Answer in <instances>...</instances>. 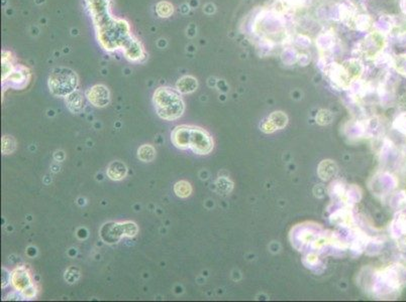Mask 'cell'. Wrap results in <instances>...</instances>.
I'll return each mask as SVG.
<instances>
[{
  "label": "cell",
  "mask_w": 406,
  "mask_h": 302,
  "mask_svg": "<svg viewBox=\"0 0 406 302\" xmlns=\"http://www.w3.org/2000/svg\"><path fill=\"white\" fill-rule=\"evenodd\" d=\"M78 86V77L74 71L67 68L55 69L49 78V88L53 95L57 97H67Z\"/></svg>",
  "instance_id": "3"
},
{
  "label": "cell",
  "mask_w": 406,
  "mask_h": 302,
  "mask_svg": "<svg viewBox=\"0 0 406 302\" xmlns=\"http://www.w3.org/2000/svg\"><path fill=\"white\" fill-rule=\"evenodd\" d=\"M11 283L18 291H24L32 286L31 276L23 267H19L11 274Z\"/></svg>",
  "instance_id": "7"
},
{
  "label": "cell",
  "mask_w": 406,
  "mask_h": 302,
  "mask_svg": "<svg viewBox=\"0 0 406 302\" xmlns=\"http://www.w3.org/2000/svg\"><path fill=\"white\" fill-rule=\"evenodd\" d=\"M127 166L120 161H114L107 167V177L113 180H121L127 176Z\"/></svg>",
  "instance_id": "9"
},
{
  "label": "cell",
  "mask_w": 406,
  "mask_h": 302,
  "mask_svg": "<svg viewBox=\"0 0 406 302\" xmlns=\"http://www.w3.org/2000/svg\"><path fill=\"white\" fill-rule=\"evenodd\" d=\"M153 102L159 117L164 120H175L184 112V103L180 95L168 87H162L154 93Z\"/></svg>",
  "instance_id": "2"
},
{
  "label": "cell",
  "mask_w": 406,
  "mask_h": 302,
  "mask_svg": "<svg viewBox=\"0 0 406 302\" xmlns=\"http://www.w3.org/2000/svg\"><path fill=\"white\" fill-rule=\"evenodd\" d=\"M213 141L209 135L200 128L191 127L190 148L197 154H207L213 149Z\"/></svg>",
  "instance_id": "4"
},
{
  "label": "cell",
  "mask_w": 406,
  "mask_h": 302,
  "mask_svg": "<svg viewBox=\"0 0 406 302\" xmlns=\"http://www.w3.org/2000/svg\"><path fill=\"white\" fill-rule=\"evenodd\" d=\"M86 3L97 28L98 39L107 51L124 48L132 36L124 20L115 19L108 12L109 0H86Z\"/></svg>",
  "instance_id": "1"
},
{
  "label": "cell",
  "mask_w": 406,
  "mask_h": 302,
  "mask_svg": "<svg viewBox=\"0 0 406 302\" xmlns=\"http://www.w3.org/2000/svg\"><path fill=\"white\" fill-rule=\"evenodd\" d=\"M84 97L79 91H74L66 97V105L73 113H80L84 108Z\"/></svg>",
  "instance_id": "8"
},
{
  "label": "cell",
  "mask_w": 406,
  "mask_h": 302,
  "mask_svg": "<svg viewBox=\"0 0 406 302\" xmlns=\"http://www.w3.org/2000/svg\"><path fill=\"white\" fill-rule=\"evenodd\" d=\"M197 86H198L197 81L191 76H185L183 78H181L176 84L177 90L182 94H188V93L194 92L196 89H197Z\"/></svg>",
  "instance_id": "10"
},
{
  "label": "cell",
  "mask_w": 406,
  "mask_h": 302,
  "mask_svg": "<svg viewBox=\"0 0 406 302\" xmlns=\"http://www.w3.org/2000/svg\"><path fill=\"white\" fill-rule=\"evenodd\" d=\"M190 131L191 127L188 126L176 127L171 135L173 144L180 149L190 148Z\"/></svg>",
  "instance_id": "6"
},
{
  "label": "cell",
  "mask_w": 406,
  "mask_h": 302,
  "mask_svg": "<svg viewBox=\"0 0 406 302\" xmlns=\"http://www.w3.org/2000/svg\"><path fill=\"white\" fill-rule=\"evenodd\" d=\"M157 13L160 18H169L172 16V13L174 12V7L171 3L167 2V1H161L157 4L156 7Z\"/></svg>",
  "instance_id": "14"
},
{
  "label": "cell",
  "mask_w": 406,
  "mask_h": 302,
  "mask_svg": "<svg viewBox=\"0 0 406 302\" xmlns=\"http://www.w3.org/2000/svg\"><path fill=\"white\" fill-rule=\"evenodd\" d=\"M123 49H124L125 55H127L128 59H130L132 61L138 60L139 57H141L142 53H143L141 45H139L135 39H133V38H131L129 40V42L124 46Z\"/></svg>",
  "instance_id": "11"
},
{
  "label": "cell",
  "mask_w": 406,
  "mask_h": 302,
  "mask_svg": "<svg viewBox=\"0 0 406 302\" xmlns=\"http://www.w3.org/2000/svg\"><path fill=\"white\" fill-rule=\"evenodd\" d=\"M89 102L95 107H105L110 101L109 90L104 85H95L86 92Z\"/></svg>",
  "instance_id": "5"
},
{
  "label": "cell",
  "mask_w": 406,
  "mask_h": 302,
  "mask_svg": "<svg viewBox=\"0 0 406 302\" xmlns=\"http://www.w3.org/2000/svg\"><path fill=\"white\" fill-rule=\"evenodd\" d=\"M174 192L179 197H187L191 195L192 189L189 182L185 180H181L174 185Z\"/></svg>",
  "instance_id": "13"
},
{
  "label": "cell",
  "mask_w": 406,
  "mask_h": 302,
  "mask_svg": "<svg viewBox=\"0 0 406 302\" xmlns=\"http://www.w3.org/2000/svg\"><path fill=\"white\" fill-rule=\"evenodd\" d=\"M11 83H15V84H21L24 82L25 80V75L23 74V71H12V73L7 77Z\"/></svg>",
  "instance_id": "16"
},
{
  "label": "cell",
  "mask_w": 406,
  "mask_h": 302,
  "mask_svg": "<svg viewBox=\"0 0 406 302\" xmlns=\"http://www.w3.org/2000/svg\"><path fill=\"white\" fill-rule=\"evenodd\" d=\"M22 293H23V295H24V296H26V297H33V296H35V294H36V289L34 288L33 286H31V287H29V288H27V289H25L24 291H22Z\"/></svg>",
  "instance_id": "17"
},
{
  "label": "cell",
  "mask_w": 406,
  "mask_h": 302,
  "mask_svg": "<svg viewBox=\"0 0 406 302\" xmlns=\"http://www.w3.org/2000/svg\"><path fill=\"white\" fill-rule=\"evenodd\" d=\"M137 157L144 162L153 161L154 158L156 157V150L152 145H142L137 150Z\"/></svg>",
  "instance_id": "12"
},
{
  "label": "cell",
  "mask_w": 406,
  "mask_h": 302,
  "mask_svg": "<svg viewBox=\"0 0 406 302\" xmlns=\"http://www.w3.org/2000/svg\"><path fill=\"white\" fill-rule=\"evenodd\" d=\"M16 147H17V143H16V140L13 139L12 136L5 135V136L2 137V147H1V149H2V152L4 154L12 153L13 151L16 150Z\"/></svg>",
  "instance_id": "15"
}]
</instances>
